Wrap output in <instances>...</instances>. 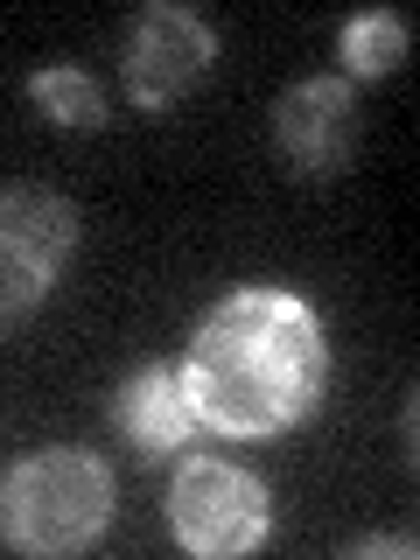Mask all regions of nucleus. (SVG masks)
<instances>
[{"instance_id":"obj_1","label":"nucleus","mask_w":420,"mask_h":560,"mask_svg":"<svg viewBox=\"0 0 420 560\" xmlns=\"http://www.w3.org/2000/svg\"><path fill=\"white\" fill-rule=\"evenodd\" d=\"M329 378L323 323L302 294L238 288L203 315L189 343V407L224 434H280L294 428Z\"/></svg>"},{"instance_id":"obj_2","label":"nucleus","mask_w":420,"mask_h":560,"mask_svg":"<svg viewBox=\"0 0 420 560\" xmlns=\"http://www.w3.org/2000/svg\"><path fill=\"white\" fill-rule=\"evenodd\" d=\"M113 525V469L92 448H35L0 477V539L14 553H78Z\"/></svg>"},{"instance_id":"obj_3","label":"nucleus","mask_w":420,"mask_h":560,"mask_svg":"<svg viewBox=\"0 0 420 560\" xmlns=\"http://www.w3.org/2000/svg\"><path fill=\"white\" fill-rule=\"evenodd\" d=\"M70 245H78V210L57 189H0V337L57 288Z\"/></svg>"},{"instance_id":"obj_4","label":"nucleus","mask_w":420,"mask_h":560,"mask_svg":"<svg viewBox=\"0 0 420 560\" xmlns=\"http://www.w3.org/2000/svg\"><path fill=\"white\" fill-rule=\"evenodd\" d=\"M168 518H175V539H183L189 553H210V560L253 553L259 539H267V490H259L253 469L197 455V463H183V477H175Z\"/></svg>"},{"instance_id":"obj_5","label":"nucleus","mask_w":420,"mask_h":560,"mask_svg":"<svg viewBox=\"0 0 420 560\" xmlns=\"http://www.w3.org/2000/svg\"><path fill=\"white\" fill-rule=\"evenodd\" d=\"M210 63H218V35L197 8H148L127 35V63H119V78H127V98L148 105V113H162V105L189 98L197 84L210 78Z\"/></svg>"},{"instance_id":"obj_6","label":"nucleus","mask_w":420,"mask_h":560,"mask_svg":"<svg viewBox=\"0 0 420 560\" xmlns=\"http://www.w3.org/2000/svg\"><path fill=\"white\" fill-rule=\"evenodd\" d=\"M273 140L302 175H337L358 140V98L350 78H308L273 105Z\"/></svg>"},{"instance_id":"obj_7","label":"nucleus","mask_w":420,"mask_h":560,"mask_svg":"<svg viewBox=\"0 0 420 560\" xmlns=\"http://www.w3.org/2000/svg\"><path fill=\"white\" fill-rule=\"evenodd\" d=\"M113 420H119V434H127V442L154 463V455H168V448L189 442V428H197V407H189L183 372H168V364H148V372H133L127 385H119Z\"/></svg>"},{"instance_id":"obj_8","label":"nucleus","mask_w":420,"mask_h":560,"mask_svg":"<svg viewBox=\"0 0 420 560\" xmlns=\"http://www.w3.org/2000/svg\"><path fill=\"white\" fill-rule=\"evenodd\" d=\"M35 105H43L57 127H98V119H105V92H98V78H92V70H78V63H49V70H35Z\"/></svg>"},{"instance_id":"obj_9","label":"nucleus","mask_w":420,"mask_h":560,"mask_svg":"<svg viewBox=\"0 0 420 560\" xmlns=\"http://www.w3.org/2000/svg\"><path fill=\"white\" fill-rule=\"evenodd\" d=\"M399 57H407V22H399L393 8H372L343 28V70L350 78H378V70H393Z\"/></svg>"}]
</instances>
